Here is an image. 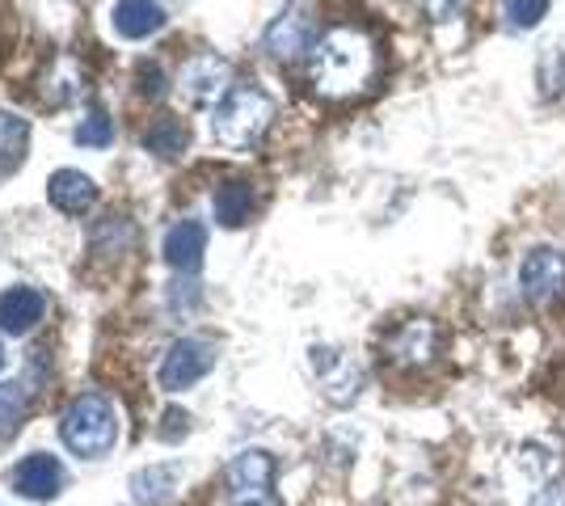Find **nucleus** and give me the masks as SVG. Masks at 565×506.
<instances>
[{
    "label": "nucleus",
    "mask_w": 565,
    "mask_h": 506,
    "mask_svg": "<svg viewBox=\"0 0 565 506\" xmlns=\"http://www.w3.org/2000/svg\"><path fill=\"white\" fill-rule=\"evenodd\" d=\"M144 148H148V153H157V157H178V153L187 148V127H182V119L161 114V119L144 132Z\"/></svg>",
    "instance_id": "nucleus-19"
},
{
    "label": "nucleus",
    "mask_w": 565,
    "mask_h": 506,
    "mask_svg": "<svg viewBox=\"0 0 565 506\" xmlns=\"http://www.w3.org/2000/svg\"><path fill=\"white\" fill-rule=\"evenodd\" d=\"M165 262L178 270V274H194L203 267V254H207V228L199 220H178L161 245Z\"/></svg>",
    "instance_id": "nucleus-12"
},
{
    "label": "nucleus",
    "mask_w": 565,
    "mask_h": 506,
    "mask_svg": "<svg viewBox=\"0 0 565 506\" xmlns=\"http://www.w3.org/2000/svg\"><path fill=\"white\" fill-rule=\"evenodd\" d=\"M77 144L84 148H106L114 144V119H110L106 110H89L81 119V127H77Z\"/></svg>",
    "instance_id": "nucleus-21"
},
{
    "label": "nucleus",
    "mask_w": 565,
    "mask_h": 506,
    "mask_svg": "<svg viewBox=\"0 0 565 506\" xmlns=\"http://www.w3.org/2000/svg\"><path fill=\"white\" fill-rule=\"evenodd\" d=\"M110 22L123 38H148L165 26V9L157 0H118L110 9Z\"/></svg>",
    "instance_id": "nucleus-15"
},
{
    "label": "nucleus",
    "mask_w": 565,
    "mask_h": 506,
    "mask_svg": "<svg viewBox=\"0 0 565 506\" xmlns=\"http://www.w3.org/2000/svg\"><path fill=\"white\" fill-rule=\"evenodd\" d=\"M468 9H473V0H422V13H427L431 22H439V26L460 22Z\"/></svg>",
    "instance_id": "nucleus-24"
},
{
    "label": "nucleus",
    "mask_w": 565,
    "mask_h": 506,
    "mask_svg": "<svg viewBox=\"0 0 565 506\" xmlns=\"http://www.w3.org/2000/svg\"><path fill=\"white\" fill-rule=\"evenodd\" d=\"M59 439L64 448L81 460H102L118 443V409L102 393H81L68 401L64 418H59Z\"/></svg>",
    "instance_id": "nucleus-3"
},
{
    "label": "nucleus",
    "mask_w": 565,
    "mask_h": 506,
    "mask_svg": "<svg viewBox=\"0 0 565 506\" xmlns=\"http://www.w3.org/2000/svg\"><path fill=\"white\" fill-rule=\"evenodd\" d=\"M139 93H148V98H161L165 85H161V68L152 64V68H139Z\"/></svg>",
    "instance_id": "nucleus-26"
},
{
    "label": "nucleus",
    "mask_w": 565,
    "mask_h": 506,
    "mask_svg": "<svg viewBox=\"0 0 565 506\" xmlns=\"http://www.w3.org/2000/svg\"><path fill=\"white\" fill-rule=\"evenodd\" d=\"M270 123H274V102L267 89H258L249 80L233 85L212 110V135L228 153H249L270 132Z\"/></svg>",
    "instance_id": "nucleus-2"
},
{
    "label": "nucleus",
    "mask_w": 565,
    "mask_h": 506,
    "mask_svg": "<svg viewBox=\"0 0 565 506\" xmlns=\"http://www.w3.org/2000/svg\"><path fill=\"white\" fill-rule=\"evenodd\" d=\"M26 418V393L18 384H0V439L13 435Z\"/></svg>",
    "instance_id": "nucleus-22"
},
{
    "label": "nucleus",
    "mask_w": 565,
    "mask_h": 506,
    "mask_svg": "<svg viewBox=\"0 0 565 506\" xmlns=\"http://www.w3.org/2000/svg\"><path fill=\"white\" fill-rule=\"evenodd\" d=\"M187 414L182 409H165V427H161V439H178V435H187Z\"/></svg>",
    "instance_id": "nucleus-27"
},
{
    "label": "nucleus",
    "mask_w": 565,
    "mask_h": 506,
    "mask_svg": "<svg viewBox=\"0 0 565 506\" xmlns=\"http://www.w3.org/2000/svg\"><path fill=\"white\" fill-rule=\"evenodd\" d=\"M376 77V47L363 30L354 26H334L308 52V80L313 93H321L329 102H342L363 93Z\"/></svg>",
    "instance_id": "nucleus-1"
},
{
    "label": "nucleus",
    "mask_w": 565,
    "mask_h": 506,
    "mask_svg": "<svg viewBox=\"0 0 565 506\" xmlns=\"http://www.w3.org/2000/svg\"><path fill=\"white\" fill-rule=\"evenodd\" d=\"M502 9H507V22H511L515 30H532L549 18L553 0H507Z\"/></svg>",
    "instance_id": "nucleus-23"
},
{
    "label": "nucleus",
    "mask_w": 565,
    "mask_h": 506,
    "mask_svg": "<svg viewBox=\"0 0 565 506\" xmlns=\"http://www.w3.org/2000/svg\"><path fill=\"white\" fill-rule=\"evenodd\" d=\"M212 212H216V220L224 228H241L245 220H249V212H253V187L241 182V178L216 187V194H212Z\"/></svg>",
    "instance_id": "nucleus-17"
},
{
    "label": "nucleus",
    "mask_w": 565,
    "mask_h": 506,
    "mask_svg": "<svg viewBox=\"0 0 565 506\" xmlns=\"http://www.w3.org/2000/svg\"><path fill=\"white\" fill-rule=\"evenodd\" d=\"M47 199L64 215H81L98 203V187H93V178H84L81 169H55L52 182H47Z\"/></svg>",
    "instance_id": "nucleus-14"
},
{
    "label": "nucleus",
    "mask_w": 565,
    "mask_h": 506,
    "mask_svg": "<svg viewBox=\"0 0 565 506\" xmlns=\"http://www.w3.org/2000/svg\"><path fill=\"white\" fill-rule=\"evenodd\" d=\"M178 490V464H148L132 477L135 506H165Z\"/></svg>",
    "instance_id": "nucleus-16"
},
{
    "label": "nucleus",
    "mask_w": 565,
    "mask_h": 506,
    "mask_svg": "<svg viewBox=\"0 0 565 506\" xmlns=\"http://www.w3.org/2000/svg\"><path fill=\"white\" fill-rule=\"evenodd\" d=\"M26 119H18V114H0V178L4 173H13L18 165H22V153H26Z\"/></svg>",
    "instance_id": "nucleus-18"
},
{
    "label": "nucleus",
    "mask_w": 565,
    "mask_h": 506,
    "mask_svg": "<svg viewBox=\"0 0 565 506\" xmlns=\"http://www.w3.org/2000/svg\"><path fill=\"white\" fill-rule=\"evenodd\" d=\"M219 350L212 342H203V338H178L173 347L165 350L161 359V389L165 393H182L190 384H199L203 375L216 368Z\"/></svg>",
    "instance_id": "nucleus-5"
},
{
    "label": "nucleus",
    "mask_w": 565,
    "mask_h": 506,
    "mask_svg": "<svg viewBox=\"0 0 565 506\" xmlns=\"http://www.w3.org/2000/svg\"><path fill=\"white\" fill-rule=\"evenodd\" d=\"M228 506H283L274 498V456L262 448L237 452L224 469Z\"/></svg>",
    "instance_id": "nucleus-4"
},
{
    "label": "nucleus",
    "mask_w": 565,
    "mask_h": 506,
    "mask_svg": "<svg viewBox=\"0 0 565 506\" xmlns=\"http://www.w3.org/2000/svg\"><path fill=\"white\" fill-rule=\"evenodd\" d=\"M388 359L397 368H427L434 355H439V325L431 317H414L393 329V338L384 342Z\"/></svg>",
    "instance_id": "nucleus-8"
},
{
    "label": "nucleus",
    "mask_w": 565,
    "mask_h": 506,
    "mask_svg": "<svg viewBox=\"0 0 565 506\" xmlns=\"http://www.w3.org/2000/svg\"><path fill=\"white\" fill-rule=\"evenodd\" d=\"M0 368H4V347H0Z\"/></svg>",
    "instance_id": "nucleus-28"
},
{
    "label": "nucleus",
    "mask_w": 565,
    "mask_h": 506,
    "mask_svg": "<svg viewBox=\"0 0 565 506\" xmlns=\"http://www.w3.org/2000/svg\"><path fill=\"white\" fill-rule=\"evenodd\" d=\"M313 368L321 375V393L334 405H350V401L363 393V368L354 359H347V355L317 347L313 350Z\"/></svg>",
    "instance_id": "nucleus-10"
},
{
    "label": "nucleus",
    "mask_w": 565,
    "mask_h": 506,
    "mask_svg": "<svg viewBox=\"0 0 565 506\" xmlns=\"http://www.w3.org/2000/svg\"><path fill=\"white\" fill-rule=\"evenodd\" d=\"M313 43H317V22H313V13L304 4H287L267 26V34H262L267 55L270 59H283V64L300 59L304 52H313Z\"/></svg>",
    "instance_id": "nucleus-6"
},
{
    "label": "nucleus",
    "mask_w": 565,
    "mask_h": 506,
    "mask_svg": "<svg viewBox=\"0 0 565 506\" xmlns=\"http://www.w3.org/2000/svg\"><path fill=\"white\" fill-rule=\"evenodd\" d=\"M182 93L190 102H219L228 89H233V68L228 59H219L216 52H203L194 55L187 68H182Z\"/></svg>",
    "instance_id": "nucleus-9"
},
{
    "label": "nucleus",
    "mask_w": 565,
    "mask_h": 506,
    "mask_svg": "<svg viewBox=\"0 0 565 506\" xmlns=\"http://www.w3.org/2000/svg\"><path fill=\"white\" fill-rule=\"evenodd\" d=\"M532 506H565V477L540 485L536 494H532Z\"/></svg>",
    "instance_id": "nucleus-25"
},
{
    "label": "nucleus",
    "mask_w": 565,
    "mask_h": 506,
    "mask_svg": "<svg viewBox=\"0 0 565 506\" xmlns=\"http://www.w3.org/2000/svg\"><path fill=\"white\" fill-rule=\"evenodd\" d=\"M519 288L532 304H549L565 292V254L553 245L528 249V258L519 262Z\"/></svg>",
    "instance_id": "nucleus-7"
},
{
    "label": "nucleus",
    "mask_w": 565,
    "mask_h": 506,
    "mask_svg": "<svg viewBox=\"0 0 565 506\" xmlns=\"http://www.w3.org/2000/svg\"><path fill=\"white\" fill-rule=\"evenodd\" d=\"M43 313H47V300H43L38 288L18 283V288L0 292V329L4 334H30L43 321Z\"/></svg>",
    "instance_id": "nucleus-13"
},
{
    "label": "nucleus",
    "mask_w": 565,
    "mask_h": 506,
    "mask_svg": "<svg viewBox=\"0 0 565 506\" xmlns=\"http://www.w3.org/2000/svg\"><path fill=\"white\" fill-rule=\"evenodd\" d=\"M13 490L22 498H34V503H52L55 494L64 490V464L47 452H30L18 469H13Z\"/></svg>",
    "instance_id": "nucleus-11"
},
{
    "label": "nucleus",
    "mask_w": 565,
    "mask_h": 506,
    "mask_svg": "<svg viewBox=\"0 0 565 506\" xmlns=\"http://www.w3.org/2000/svg\"><path fill=\"white\" fill-rule=\"evenodd\" d=\"M536 80H540V98H557V93H565V47H544Z\"/></svg>",
    "instance_id": "nucleus-20"
}]
</instances>
